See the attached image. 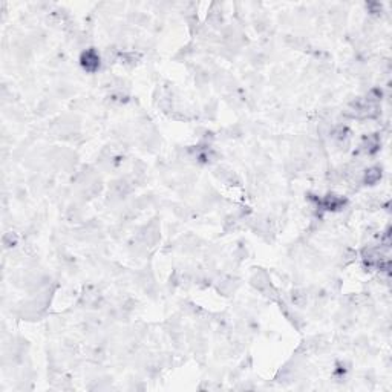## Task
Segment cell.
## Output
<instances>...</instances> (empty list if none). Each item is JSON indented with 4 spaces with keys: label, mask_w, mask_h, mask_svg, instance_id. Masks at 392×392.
<instances>
[{
    "label": "cell",
    "mask_w": 392,
    "mask_h": 392,
    "mask_svg": "<svg viewBox=\"0 0 392 392\" xmlns=\"http://www.w3.org/2000/svg\"><path fill=\"white\" fill-rule=\"evenodd\" d=\"M82 64H83V67H85L86 70H89V72L97 70L98 66H100V57H98V54H97L95 51H92V49L83 52V55H82Z\"/></svg>",
    "instance_id": "6da1fadb"
}]
</instances>
